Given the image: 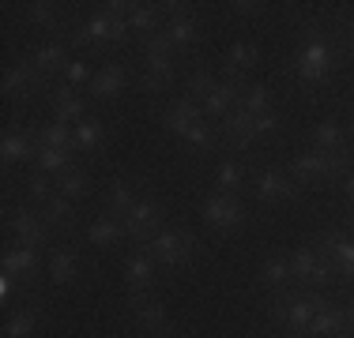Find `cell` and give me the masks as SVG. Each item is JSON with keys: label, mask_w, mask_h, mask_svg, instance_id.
I'll list each match as a JSON object with an SVG mask.
<instances>
[{"label": "cell", "mask_w": 354, "mask_h": 338, "mask_svg": "<svg viewBox=\"0 0 354 338\" xmlns=\"http://www.w3.org/2000/svg\"><path fill=\"white\" fill-rule=\"evenodd\" d=\"M301 34L306 38L294 53V79L301 87H320V83L332 79L335 64H339V49H335V38L320 23H301Z\"/></svg>", "instance_id": "6da1fadb"}, {"label": "cell", "mask_w": 354, "mask_h": 338, "mask_svg": "<svg viewBox=\"0 0 354 338\" xmlns=\"http://www.w3.org/2000/svg\"><path fill=\"white\" fill-rule=\"evenodd\" d=\"M286 173H290V181L298 184H317V181H335V177L351 173V150L347 155H324V150H301V155L290 158V166H286Z\"/></svg>", "instance_id": "7a4b0ae2"}, {"label": "cell", "mask_w": 354, "mask_h": 338, "mask_svg": "<svg viewBox=\"0 0 354 338\" xmlns=\"http://www.w3.org/2000/svg\"><path fill=\"white\" fill-rule=\"evenodd\" d=\"M324 304H328V297H320V293H283V297L272 301V316L283 324L286 335L306 338L317 308H324Z\"/></svg>", "instance_id": "3957f363"}, {"label": "cell", "mask_w": 354, "mask_h": 338, "mask_svg": "<svg viewBox=\"0 0 354 338\" xmlns=\"http://www.w3.org/2000/svg\"><path fill=\"white\" fill-rule=\"evenodd\" d=\"M140 248L151 252L162 270H181L192 256H196V237L189 230H158L147 244H140Z\"/></svg>", "instance_id": "277c9868"}, {"label": "cell", "mask_w": 354, "mask_h": 338, "mask_svg": "<svg viewBox=\"0 0 354 338\" xmlns=\"http://www.w3.org/2000/svg\"><path fill=\"white\" fill-rule=\"evenodd\" d=\"M49 230H53V226L41 218L38 207H30V203H15V207H8V237H12V244L46 248V244H49Z\"/></svg>", "instance_id": "5b68a950"}, {"label": "cell", "mask_w": 354, "mask_h": 338, "mask_svg": "<svg viewBox=\"0 0 354 338\" xmlns=\"http://www.w3.org/2000/svg\"><path fill=\"white\" fill-rule=\"evenodd\" d=\"M200 215H204V226L212 233H234L245 226V207H241L238 196H230V192H212L204 203H200Z\"/></svg>", "instance_id": "8992f818"}, {"label": "cell", "mask_w": 354, "mask_h": 338, "mask_svg": "<svg viewBox=\"0 0 354 338\" xmlns=\"http://www.w3.org/2000/svg\"><path fill=\"white\" fill-rule=\"evenodd\" d=\"M313 248L324 256V264L335 270V278H354V237L347 230H324V233H317Z\"/></svg>", "instance_id": "52a82bcc"}, {"label": "cell", "mask_w": 354, "mask_h": 338, "mask_svg": "<svg viewBox=\"0 0 354 338\" xmlns=\"http://www.w3.org/2000/svg\"><path fill=\"white\" fill-rule=\"evenodd\" d=\"M41 87H46V75H41L27 57H19L15 64H8L4 79H0V95H4L8 101H27L30 95H38Z\"/></svg>", "instance_id": "ba28073f"}, {"label": "cell", "mask_w": 354, "mask_h": 338, "mask_svg": "<svg viewBox=\"0 0 354 338\" xmlns=\"http://www.w3.org/2000/svg\"><path fill=\"white\" fill-rule=\"evenodd\" d=\"M121 226H124V237H129V241L147 244L151 237L162 230V203L151 199V196H140L136 207L121 218Z\"/></svg>", "instance_id": "9c48e42d"}, {"label": "cell", "mask_w": 354, "mask_h": 338, "mask_svg": "<svg viewBox=\"0 0 354 338\" xmlns=\"http://www.w3.org/2000/svg\"><path fill=\"white\" fill-rule=\"evenodd\" d=\"M252 192H257L260 203H290V199H298L301 188L290 181L286 169L268 166V169H257V173H252Z\"/></svg>", "instance_id": "30bf717a"}, {"label": "cell", "mask_w": 354, "mask_h": 338, "mask_svg": "<svg viewBox=\"0 0 354 338\" xmlns=\"http://www.w3.org/2000/svg\"><path fill=\"white\" fill-rule=\"evenodd\" d=\"M158 267L155 256L151 252L136 248L129 259H124V278H129V297H147V293H155V282H158Z\"/></svg>", "instance_id": "8fae6325"}, {"label": "cell", "mask_w": 354, "mask_h": 338, "mask_svg": "<svg viewBox=\"0 0 354 338\" xmlns=\"http://www.w3.org/2000/svg\"><path fill=\"white\" fill-rule=\"evenodd\" d=\"M332 275H335V270L324 264V256H320L313 244H301V248H294V256H290V278H294V282L324 286Z\"/></svg>", "instance_id": "7c38bea8"}, {"label": "cell", "mask_w": 354, "mask_h": 338, "mask_svg": "<svg viewBox=\"0 0 354 338\" xmlns=\"http://www.w3.org/2000/svg\"><path fill=\"white\" fill-rule=\"evenodd\" d=\"M129 312H132V324L140 327L143 335H155V331H170V312H166V304L155 297V293H147V297H129Z\"/></svg>", "instance_id": "4fadbf2b"}, {"label": "cell", "mask_w": 354, "mask_h": 338, "mask_svg": "<svg viewBox=\"0 0 354 338\" xmlns=\"http://www.w3.org/2000/svg\"><path fill=\"white\" fill-rule=\"evenodd\" d=\"M245 87H249L245 79H223V83H215V90L200 101V106H204V117H207V121H223L226 113H234V109L241 106Z\"/></svg>", "instance_id": "5bb4252c"}, {"label": "cell", "mask_w": 354, "mask_h": 338, "mask_svg": "<svg viewBox=\"0 0 354 338\" xmlns=\"http://www.w3.org/2000/svg\"><path fill=\"white\" fill-rule=\"evenodd\" d=\"M177 79V57H158V53H143V75H140V90L158 95L170 90Z\"/></svg>", "instance_id": "9a60e30c"}, {"label": "cell", "mask_w": 354, "mask_h": 338, "mask_svg": "<svg viewBox=\"0 0 354 338\" xmlns=\"http://www.w3.org/2000/svg\"><path fill=\"white\" fill-rule=\"evenodd\" d=\"M200 121H207V117H204V106H200V101H192L189 95L170 101V106L162 109V128L170 132V135H177V139H181V135L189 132L192 124H200Z\"/></svg>", "instance_id": "2e32d148"}, {"label": "cell", "mask_w": 354, "mask_h": 338, "mask_svg": "<svg viewBox=\"0 0 354 338\" xmlns=\"http://www.w3.org/2000/svg\"><path fill=\"white\" fill-rule=\"evenodd\" d=\"M27 61L38 68L41 75H61L64 68H68V41H61V38H49V41H38V46H30V53H27Z\"/></svg>", "instance_id": "e0dca14e"}, {"label": "cell", "mask_w": 354, "mask_h": 338, "mask_svg": "<svg viewBox=\"0 0 354 338\" xmlns=\"http://www.w3.org/2000/svg\"><path fill=\"white\" fill-rule=\"evenodd\" d=\"M124 87H129V64H106L95 72V79H91L87 95L95 101H109V98H121Z\"/></svg>", "instance_id": "ac0fdd59"}, {"label": "cell", "mask_w": 354, "mask_h": 338, "mask_svg": "<svg viewBox=\"0 0 354 338\" xmlns=\"http://www.w3.org/2000/svg\"><path fill=\"white\" fill-rule=\"evenodd\" d=\"M83 117H87V98H83V90L68 87V83H57L53 87V121L75 128Z\"/></svg>", "instance_id": "d6986e66"}, {"label": "cell", "mask_w": 354, "mask_h": 338, "mask_svg": "<svg viewBox=\"0 0 354 338\" xmlns=\"http://www.w3.org/2000/svg\"><path fill=\"white\" fill-rule=\"evenodd\" d=\"M0 158H4V166L35 162V158H38V139H35V132H23L19 124H12V128L4 132V143H0Z\"/></svg>", "instance_id": "ffe728a7"}, {"label": "cell", "mask_w": 354, "mask_h": 338, "mask_svg": "<svg viewBox=\"0 0 354 338\" xmlns=\"http://www.w3.org/2000/svg\"><path fill=\"white\" fill-rule=\"evenodd\" d=\"M4 270L15 275L19 282H35L41 270V252L30 248V244H8L4 248Z\"/></svg>", "instance_id": "44dd1931"}, {"label": "cell", "mask_w": 354, "mask_h": 338, "mask_svg": "<svg viewBox=\"0 0 354 338\" xmlns=\"http://www.w3.org/2000/svg\"><path fill=\"white\" fill-rule=\"evenodd\" d=\"M72 46H87V49H106V46H113V19H109L102 8H98V12H91L87 23L75 30Z\"/></svg>", "instance_id": "7402d4cb"}, {"label": "cell", "mask_w": 354, "mask_h": 338, "mask_svg": "<svg viewBox=\"0 0 354 338\" xmlns=\"http://www.w3.org/2000/svg\"><path fill=\"white\" fill-rule=\"evenodd\" d=\"M218 132H223V139L230 143V147H238V150H249L252 143H257V132H252V113H249V109H241V106L218 121Z\"/></svg>", "instance_id": "603a6c76"}, {"label": "cell", "mask_w": 354, "mask_h": 338, "mask_svg": "<svg viewBox=\"0 0 354 338\" xmlns=\"http://www.w3.org/2000/svg\"><path fill=\"white\" fill-rule=\"evenodd\" d=\"M102 203H106V215H109V218H124V215H129V210L140 203L136 181H129V177H117V181H109Z\"/></svg>", "instance_id": "cb8c5ba5"}, {"label": "cell", "mask_w": 354, "mask_h": 338, "mask_svg": "<svg viewBox=\"0 0 354 338\" xmlns=\"http://www.w3.org/2000/svg\"><path fill=\"white\" fill-rule=\"evenodd\" d=\"M80 252L75 248H53L46 259V275L53 286H72L75 278H80Z\"/></svg>", "instance_id": "d4e9b609"}, {"label": "cell", "mask_w": 354, "mask_h": 338, "mask_svg": "<svg viewBox=\"0 0 354 338\" xmlns=\"http://www.w3.org/2000/svg\"><path fill=\"white\" fill-rule=\"evenodd\" d=\"M343 335H347V316H343V308L332 301H328L324 308H317L313 324H309V331H306V338H343Z\"/></svg>", "instance_id": "484cf974"}, {"label": "cell", "mask_w": 354, "mask_h": 338, "mask_svg": "<svg viewBox=\"0 0 354 338\" xmlns=\"http://www.w3.org/2000/svg\"><path fill=\"white\" fill-rule=\"evenodd\" d=\"M313 150H324V155H347L351 143H347V124L339 121H320L313 124Z\"/></svg>", "instance_id": "4316f807"}, {"label": "cell", "mask_w": 354, "mask_h": 338, "mask_svg": "<svg viewBox=\"0 0 354 338\" xmlns=\"http://www.w3.org/2000/svg\"><path fill=\"white\" fill-rule=\"evenodd\" d=\"M23 27L30 30H61V4H53V0H35V4H23Z\"/></svg>", "instance_id": "83f0119b"}, {"label": "cell", "mask_w": 354, "mask_h": 338, "mask_svg": "<svg viewBox=\"0 0 354 338\" xmlns=\"http://www.w3.org/2000/svg\"><path fill=\"white\" fill-rule=\"evenodd\" d=\"M223 61H226V79H241L245 72H252L260 64V49L252 41H234Z\"/></svg>", "instance_id": "f1b7e54d"}, {"label": "cell", "mask_w": 354, "mask_h": 338, "mask_svg": "<svg viewBox=\"0 0 354 338\" xmlns=\"http://www.w3.org/2000/svg\"><path fill=\"white\" fill-rule=\"evenodd\" d=\"M162 34L174 41V49H177V53H192V49H196V38H200V23H196V15H181V19H166Z\"/></svg>", "instance_id": "f546056e"}, {"label": "cell", "mask_w": 354, "mask_h": 338, "mask_svg": "<svg viewBox=\"0 0 354 338\" xmlns=\"http://www.w3.org/2000/svg\"><path fill=\"white\" fill-rule=\"evenodd\" d=\"M72 135H75V155H95V150H102V143H106V124L87 113L72 128Z\"/></svg>", "instance_id": "4dcf8cb0"}, {"label": "cell", "mask_w": 354, "mask_h": 338, "mask_svg": "<svg viewBox=\"0 0 354 338\" xmlns=\"http://www.w3.org/2000/svg\"><path fill=\"white\" fill-rule=\"evenodd\" d=\"M38 210H41V218H46L53 230H75V203L68 196H61V192H53Z\"/></svg>", "instance_id": "1f68e13d"}, {"label": "cell", "mask_w": 354, "mask_h": 338, "mask_svg": "<svg viewBox=\"0 0 354 338\" xmlns=\"http://www.w3.org/2000/svg\"><path fill=\"white\" fill-rule=\"evenodd\" d=\"M124 237V226H121V218H91L87 222V244H95V248H109V244H117Z\"/></svg>", "instance_id": "d6a6232c"}, {"label": "cell", "mask_w": 354, "mask_h": 338, "mask_svg": "<svg viewBox=\"0 0 354 338\" xmlns=\"http://www.w3.org/2000/svg\"><path fill=\"white\" fill-rule=\"evenodd\" d=\"M38 331V304H19L4 324V338H35Z\"/></svg>", "instance_id": "836d02e7"}, {"label": "cell", "mask_w": 354, "mask_h": 338, "mask_svg": "<svg viewBox=\"0 0 354 338\" xmlns=\"http://www.w3.org/2000/svg\"><path fill=\"white\" fill-rule=\"evenodd\" d=\"M72 150H57V147H38V158H35V169L38 173H46V177H64L68 169H75L72 166Z\"/></svg>", "instance_id": "e575fe53"}, {"label": "cell", "mask_w": 354, "mask_h": 338, "mask_svg": "<svg viewBox=\"0 0 354 338\" xmlns=\"http://www.w3.org/2000/svg\"><path fill=\"white\" fill-rule=\"evenodd\" d=\"M245 166L234 162V158H226V162H218L215 169V192H230V196H241L245 192Z\"/></svg>", "instance_id": "d590c367"}, {"label": "cell", "mask_w": 354, "mask_h": 338, "mask_svg": "<svg viewBox=\"0 0 354 338\" xmlns=\"http://www.w3.org/2000/svg\"><path fill=\"white\" fill-rule=\"evenodd\" d=\"M35 139H38V147H57V150H72L75 155V135L68 124H61V121H49V124H41V128H35Z\"/></svg>", "instance_id": "8d00e7d4"}, {"label": "cell", "mask_w": 354, "mask_h": 338, "mask_svg": "<svg viewBox=\"0 0 354 338\" xmlns=\"http://www.w3.org/2000/svg\"><path fill=\"white\" fill-rule=\"evenodd\" d=\"M260 282L279 293L283 286L290 282V256H268L264 264H260Z\"/></svg>", "instance_id": "74e56055"}, {"label": "cell", "mask_w": 354, "mask_h": 338, "mask_svg": "<svg viewBox=\"0 0 354 338\" xmlns=\"http://www.w3.org/2000/svg\"><path fill=\"white\" fill-rule=\"evenodd\" d=\"M129 27L136 30V34H143V38H151V34H158L162 30V12H158V4H136V12L129 15Z\"/></svg>", "instance_id": "f35d334b"}, {"label": "cell", "mask_w": 354, "mask_h": 338, "mask_svg": "<svg viewBox=\"0 0 354 338\" xmlns=\"http://www.w3.org/2000/svg\"><path fill=\"white\" fill-rule=\"evenodd\" d=\"M57 192L68 196L72 203H80V199L91 196V177L83 173V169H68L64 177H57Z\"/></svg>", "instance_id": "ab89813d"}, {"label": "cell", "mask_w": 354, "mask_h": 338, "mask_svg": "<svg viewBox=\"0 0 354 338\" xmlns=\"http://www.w3.org/2000/svg\"><path fill=\"white\" fill-rule=\"evenodd\" d=\"M23 188H27V199L35 203V207H41V203L57 192V181H53V177H46V173H38V169H30V173L23 177Z\"/></svg>", "instance_id": "60d3db41"}, {"label": "cell", "mask_w": 354, "mask_h": 338, "mask_svg": "<svg viewBox=\"0 0 354 338\" xmlns=\"http://www.w3.org/2000/svg\"><path fill=\"white\" fill-rule=\"evenodd\" d=\"M241 109H249L252 117L268 113V109H272V87H264V83H249L245 95H241Z\"/></svg>", "instance_id": "b9f144b4"}, {"label": "cell", "mask_w": 354, "mask_h": 338, "mask_svg": "<svg viewBox=\"0 0 354 338\" xmlns=\"http://www.w3.org/2000/svg\"><path fill=\"white\" fill-rule=\"evenodd\" d=\"M181 143L189 150H212L215 147V128L207 121H200V124H192V128L181 135Z\"/></svg>", "instance_id": "7bdbcfd3"}, {"label": "cell", "mask_w": 354, "mask_h": 338, "mask_svg": "<svg viewBox=\"0 0 354 338\" xmlns=\"http://www.w3.org/2000/svg\"><path fill=\"white\" fill-rule=\"evenodd\" d=\"M91 79H95V68L87 61H68V68L61 72V83H68V87H91Z\"/></svg>", "instance_id": "ee69618b"}, {"label": "cell", "mask_w": 354, "mask_h": 338, "mask_svg": "<svg viewBox=\"0 0 354 338\" xmlns=\"http://www.w3.org/2000/svg\"><path fill=\"white\" fill-rule=\"evenodd\" d=\"M215 83H218V79L207 72V68H196V72L189 75V98H192V101H204V98L215 90Z\"/></svg>", "instance_id": "f6af8a7d"}, {"label": "cell", "mask_w": 354, "mask_h": 338, "mask_svg": "<svg viewBox=\"0 0 354 338\" xmlns=\"http://www.w3.org/2000/svg\"><path fill=\"white\" fill-rule=\"evenodd\" d=\"M283 128V117L275 113V109H268V113L252 117V132H257V139H268V135H275Z\"/></svg>", "instance_id": "bcb514c9"}, {"label": "cell", "mask_w": 354, "mask_h": 338, "mask_svg": "<svg viewBox=\"0 0 354 338\" xmlns=\"http://www.w3.org/2000/svg\"><path fill=\"white\" fill-rule=\"evenodd\" d=\"M143 53H158V57H177V49H174V41L166 38L162 30H158V34H151V38H143Z\"/></svg>", "instance_id": "7dc6e473"}, {"label": "cell", "mask_w": 354, "mask_h": 338, "mask_svg": "<svg viewBox=\"0 0 354 338\" xmlns=\"http://www.w3.org/2000/svg\"><path fill=\"white\" fill-rule=\"evenodd\" d=\"M230 8H234V15H241V19H257V15L268 12L264 0H234Z\"/></svg>", "instance_id": "c3c4849f"}, {"label": "cell", "mask_w": 354, "mask_h": 338, "mask_svg": "<svg viewBox=\"0 0 354 338\" xmlns=\"http://www.w3.org/2000/svg\"><path fill=\"white\" fill-rule=\"evenodd\" d=\"M15 282H19V278L15 275H8V270H0V301H12V293H15Z\"/></svg>", "instance_id": "681fc988"}, {"label": "cell", "mask_w": 354, "mask_h": 338, "mask_svg": "<svg viewBox=\"0 0 354 338\" xmlns=\"http://www.w3.org/2000/svg\"><path fill=\"white\" fill-rule=\"evenodd\" d=\"M339 34H343V41H347V46H354V15H347V19L339 23Z\"/></svg>", "instance_id": "f907efd6"}, {"label": "cell", "mask_w": 354, "mask_h": 338, "mask_svg": "<svg viewBox=\"0 0 354 338\" xmlns=\"http://www.w3.org/2000/svg\"><path fill=\"white\" fill-rule=\"evenodd\" d=\"M343 192H347V203L354 207V169H351L347 177H343Z\"/></svg>", "instance_id": "816d5d0a"}, {"label": "cell", "mask_w": 354, "mask_h": 338, "mask_svg": "<svg viewBox=\"0 0 354 338\" xmlns=\"http://www.w3.org/2000/svg\"><path fill=\"white\" fill-rule=\"evenodd\" d=\"M343 316H347V335H354V297H351L347 308H343Z\"/></svg>", "instance_id": "f5cc1de1"}, {"label": "cell", "mask_w": 354, "mask_h": 338, "mask_svg": "<svg viewBox=\"0 0 354 338\" xmlns=\"http://www.w3.org/2000/svg\"><path fill=\"white\" fill-rule=\"evenodd\" d=\"M143 338H177V331L170 327V331H155V335H143Z\"/></svg>", "instance_id": "db71d44e"}, {"label": "cell", "mask_w": 354, "mask_h": 338, "mask_svg": "<svg viewBox=\"0 0 354 338\" xmlns=\"http://www.w3.org/2000/svg\"><path fill=\"white\" fill-rule=\"evenodd\" d=\"M347 135H354V106L347 109Z\"/></svg>", "instance_id": "11a10c76"}, {"label": "cell", "mask_w": 354, "mask_h": 338, "mask_svg": "<svg viewBox=\"0 0 354 338\" xmlns=\"http://www.w3.org/2000/svg\"><path fill=\"white\" fill-rule=\"evenodd\" d=\"M347 230H351V237H354V207H351V218H347Z\"/></svg>", "instance_id": "9f6ffc18"}]
</instances>
